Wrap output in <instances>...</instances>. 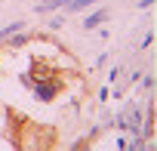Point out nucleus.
<instances>
[{
    "mask_svg": "<svg viewBox=\"0 0 157 151\" xmlns=\"http://www.w3.org/2000/svg\"><path fill=\"white\" fill-rule=\"evenodd\" d=\"M90 3H96V0H68V10H83Z\"/></svg>",
    "mask_w": 157,
    "mask_h": 151,
    "instance_id": "6",
    "label": "nucleus"
},
{
    "mask_svg": "<svg viewBox=\"0 0 157 151\" xmlns=\"http://www.w3.org/2000/svg\"><path fill=\"white\" fill-rule=\"evenodd\" d=\"M10 37H13V40H10V46H16V49H19V46H25V43H28V37H25V34H22V31H13V34H10Z\"/></svg>",
    "mask_w": 157,
    "mask_h": 151,
    "instance_id": "5",
    "label": "nucleus"
},
{
    "mask_svg": "<svg viewBox=\"0 0 157 151\" xmlns=\"http://www.w3.org/2000/svg\"><path fill=\"white\" fill-rule=\"evenodd\" d=\"M105 19H108V13H105V10H96L93 16H86V19H83V28H90V31H93V28H96V25H102Z\"/></svg>",
    "mask_w": 157,
    "mask_h": 151,
    "instance_id": "3",
    "label": "nucleus"
},
{
    "mask_svg": "<svg viewBox=\"0 0 157 151\" xmlns=\"http://www.w3.org/2000/svg\"><path fill=\"white\" fill-rule=\"evenodd\" d=\"M59 6H68V0H43V3H37V13H52Z\"/></svg>",
    "mask_w": 157,
    "mask_h": 151,
    "instance_id": "4",
    "label": "nucleus"
},
{
    "mask_svg": "<svg viewBox=\"0 0 157 151\" xmlns=\"http://www.w3.org/2000/svg\"><path fill=\"white\" fill-rule=\"evenodd\" d=\"M31 87H34V96H37L40 102H52V99L59 96V90H62V80L43 77V80H37V83H31Z\"/></svg>",
    "mask_w": 157,
    "mask_h": 151,
    "instance_id": "1",
    "label": "nucleus"
},
{
    "mask_svg": "<svg viewBox=\"0 0 157 151\" xmlns=\"http://www.w3.org/2000/svg\"><path fill=\"white\" fill-rule=\"evenodd\" d=\"M31 80H43V77H52V65H40V62H31V74H28Z\"/></svg>",
    "mask_w": 157,
    "mask_h": 151,
    "instance_id": "2",
    "label": "nucleus"
}]
</instances>
